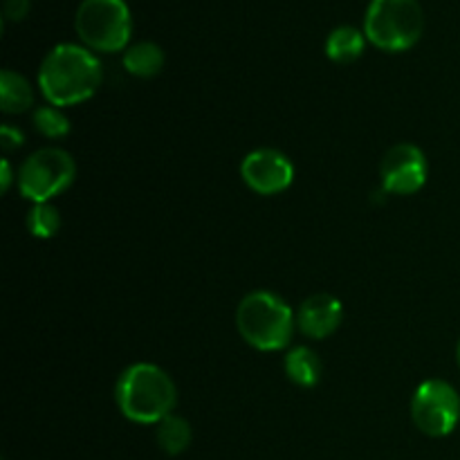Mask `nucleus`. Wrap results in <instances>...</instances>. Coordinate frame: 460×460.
<instances>
[{"label": "nucleus", "mask_w": 460, "mask_h": 460, "mask_svg": "<svg viewBox=\"0 0 460 460\" xmlns=\"http://www.w3.org/2000/svg\"><path fill=\"white\" fill-rule=\"evenodd\" d=\"M3 12L7 21H22L27 16V12H30V0H4Z\"/></svg>", "instance_id": "19"}, {"label": "nucleus", "mask_w": 460, "mask_h": 460, "mask_svg": "<svg viewBox=\"0 0 460 460\" xmlns=\"http://www.w3.org/2000/svg\"><path fill=\"white\" fill-rule=\"evenodd\" d=\"M411 420L429 438H445L460 422V395L449 382L427 380L411 400Z\"/></svg>", "instance_id": "7"}, {"label": "nucleus", "mask_w": 460, "mask_h": 460, "mask_svg": "<svg viewBox=\"0 0 460 460\" xmlns=\"http://www.w3.org/2000/svg\"><path fill=\"white\" fill-rule=\"evenodd\" d=\"M102 81V61L85 45H57L45 54L39 70V88L45 102L58 108L88 102Z\"/></svg>", "instance_id": "1"}, {"label": "nucleus", "mask_w": 460, "mask_h": 460, "mask_svg": "<svg viewBox=\"0 0 460 460\" xmlns=\"http://www.w3.org/2000/svg\"><path fill=\"white\" fill-rule=\"evenodd\" d=\"M76 178L75 157L58 146H43L31 153L18 169V191L22 198L39 205L61 196Z\"/></svg>", "instance_id": "6"}, {"label": "nucleus", "mask_w": 460, "mask_h": 460, "mask_svg": "<svg viewBox=\"0 0 460 460\" xmlns=\"http://www.w3.org/2000/svg\"><path fill=\"white\" fill-rule=\"evenodd\" d=\"M27 229H30L31 236L40 238V241L54 238L58 234V229H61V214L49 202L31 205V209L27 211Z\"/></svg>", "instance_id": "17"}, {"label": "nucleus", "mask_w": 460, "mask_h": 460, "mask_svg": "<svg viewBox=\"0 0 460 460\" xmlns=\"http://www.w3.org/2000/svg\"><path fill=\"white\" fill-rule=\"evenodd\" d=\"M283 368H286L288 380L295 382L296 386H304V389H313L322 380V359L308 346H295V349L288 350L286 359H283Z\"/></svg>", "instance_id": "11"}, {"label": "nucleus", "mask_w": 460, "mask_h": 460, "mask_svg": "<svg viewBox=\"0 0 460 460\" xmlns=\"http://www.w3.org/2000/svg\"><path fill=\"white\" fill-rule=\"evenodd\" d=\"M155 440L162 452H166L169 456H180L182 452H187L193 440L191 425L187 418L171 413L155 425Z\"/></svg>", "instance_id": "15"}, {"label": "nucleus", "mask_w": 460, "mask_h": 460, "mask_svg": "<svg viewBox=\"0 0 460 460\" xmlns=\"http://www.w3.org/2000/svg\"><path fill=\"white\" fill-rule=\"evenodd\" d=\"M241 178L259 196H277L295 182V164L277 148H256L243 157Z\"/></svg>", "instance_id": "9"}, {"label": "nucleus", "mask_w": 460, "mask_h": 460, "mask_svg": "<svg viewBox=\"0 0 460 460\" xmlns=\"http://www.w3.org/2000/svg\"><path fill=\"white\" fill-rule=\"evenodd\" d=\"M34 106V90L30 81L13 70L0 72V108L7 115L27 112Z\"/></svg>", "instance_id": "13"}, {"label": "nucleus", "mask_w": 460, "mask_h": 460, "mask_svg": "<svg viewBox=\"0 0 460 460\" xmlns=\"http://www.w3.org/2000/svg\"><path fill=\"white\" fill-rule=\"evenodd\" d=\"M425 13L418 0H371L364 18L368 43L385 52H404L420 40Z\"/></svg>", "instance_id": "4"}, {"label": "nucleus", "mask_w": 460, "mask_h": 460, "mask_svg": "<svg viewBox=\"0 0 460 460\" xmlns=\"http://www.w3.org/2000/svg\"><path fill=\"white\" fill-rule=\"evenodd\" d=\"M76 34L94 52H121L133 34V16L126 0H84L76 9Z\"/></svg>", "instance_id": "5"}, {"label": "nucleus", "mask_w": 460, "mask_h": 460, "mask_svg": "<svg viewBox=\"0 0 460 460\" xmlns=\"http://www.w3.org/2000/svg\"><path fill=\"white\" fill-rule=\"evenodd\" d=\"M456 359H458V367H460V341H458V349H456Z\"/></svg>", "instance_id": "21"}, {"label": "nucleus", "mask_w": 460, "mask_h": 460, "mask_svg": "<svg viewBox=\"0 0 460 460\" xmlns=\"http://www.w3.org/2000/svg\"><path fill=\"white\" fill-rule=\"evenodd\" d=\"M124 67L137 79H153L164 67V49L153 40L130 45L124 54Z\"/></svg>", "instance_id": "12"}, {"label": "nucleus", "mask_w": 460, "mask_h": 460, "mask_svg": "<svg viewBox=\"0 0 460 460\" xmlns=\"http://www.w3.org/2000/svg\"><path fill=\"white\" fill-rule=\"evenodd\" d=\"M236 328L252 349L263 353L283 350L295 335L296 313L274 292L254 290L238 304Z\"/></svg>", "instance_id": "3"}, {"label": "nucleus", "mask_w": 460, "mask_h": 460, "mask_svg": "<svg viewBox=\"0 0 460 460\" xmlns=\"http://www.w3.org/2000/svg\"><path fill=\"white\" fill-rule=\"evenodd\" d=\"M117 407L135 425H157L178 404V389L169 373L151 362L130 364L115 389Z\"/></svg>", "instance_id": "2"}, {"label": "nucleus", "mask_w": 460, "mask_h": 460, "mask_svg": "<svg viewBox=\"0 0 460 460\" xmlns=\"http://www.w3.org/2000/svg\"><path fill=\"white\" fill-rule=\"evenodd\" d=\"M429 164L416 144H395L386 151L380 164L382 189L391 196H413L420 191L427 182Z\"/></svg>", "instance_id": "8"}, {"label": "nucleus", "mask_w": 460, "mask_h": 460, "mask_svg": "<svg viewBox=\"0 0 460 460\" xmlns=\"http://www.w3.org/2000/svg\"><path fill=\"white\" fill-rule=\"evenodd\" d=\"M344 319V305L337 296L319 292L308 296L296 310V328L310 340H326L340 328Z\"/></svg>", "instance_id": "10"}, {"label": "nucleus", "mask_w": 460, "mask_h": 460, "mask_svg": "<svg viewBox=\"0 0 460 460\" xmlns=\"http://www.w3.org/2000/svg\"><path fill=\"white\" fill-rule=\"evenodd\" d=\"M12 182H13L12 164H9V160H3L0 162V189H3V193L9 191Z\"/></svg>", "instance_id": "20"}, {"label": "nucleus", "mask_w": 460, "mask_h": 460, "mask_svg": "<svg viewBox=\"0 0 460 460\" xmlns=\"http://www.w3.org/2000/svg\"><path fill=\"white\" fill-rule=\"evenodd\" d=\"M367 34L353 25H341L331 31L326 40V54L335 63H353L362 57Z\"/></svg>", "instance_id": "14"}, {"label": "nucleus", "mask_w": 460, "mask_h": 460, "mask_svg": "<svg viewBox=\"0 0 460 460\" xmlns=\"http://www.w3.org/2000/svg\"><path fill=\"white\" fill-rule=\"evenodd\" d=\"M22 142H25V135H22L21 130L16 128V126L4 124L3 128H0V146H3L4 151H13V148H21Z\"/></svg>", "instance_id": "18"}, {"label": "nucleus", "mask_w": 460, "mask_h": 460, "mask_svg": "<svg viewBox=\"0 0 460 460\" xmlns=\"http://www.w3.org/2000/svg\"><path fill=\"white\" fill-rule=\"evenodd\" d=\"M31 124H34V128L48 139L66 137L72 128L70 119H67V115L63 112V108L52 106V103L36 108V111L31 112Z\"/></svg>", "instance_id": "16"}]
</instances>
